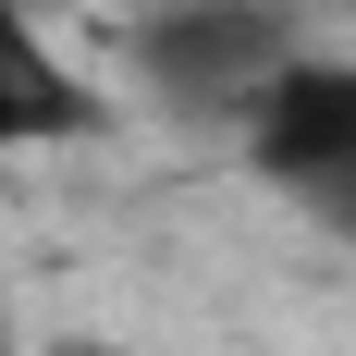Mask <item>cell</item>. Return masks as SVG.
I'll return each instance as SVG.
<instances>
[{
	"label": "cell",
	"mask_w": 356,
	"mask_h": 356,
	"mask_svg": "<svg viewBox=\"0 0 356 356\" xmlns=\"http://www.w3.org/2000/svg\"><path fill=\"white\" fill-rule=\"evenodd\" d=\"M123 49H136V86L172 123H234L246 136V111L307 62V25H295V0H147Z\"/></svg>",
	"instance_id": "1"
},
{
	"label": "cell",
	"mask_w": 356,
	"mask_h": 356,
	"mask_svg": "<svg viewBox=\"0 0 356 356\" xmlns=\"http://www.w3.org/2000/svg\"><path fill=\"white\" fill-rule=\"evenodd\" d=\"M234 147H246V172L270 184V197H295L320 234L356 246V62L344 49H307V62L246 111Z\"/></svg>",
	"instance_id": "2"
},
{
	"label": "cell",
	"mask_w": 356,
	"mask_h": 356,
	"mask_svg": "<svg viewBox=\"0 0 356 356\" xmlns=\"http://www.w3.org/2000/svg\"><path fill=\"white\" fill-rule=\"evenodd\" d=\"M99 123H111V99L37 37L25 0H0V160L13 147H86Z\"/></svg>",
	"instance_id": "3"
},
{
	"label": "cell",
	"mask_w": 356,
	"mask_h": 356,
	"mask_svg": "<svg viewBox=\"0 0 356 356\" xmlns=\"http://www.w3.org/2000/svg\"><path fill=\"white\" fill-rule=\"evenodd\" d=\"M37 356H123L111 332H37Z\"/></svg>",
	"instance_id": "4"
},
{
	"label": "cell",
	"mask_w": 356,
	"mask_h": 356,
	"mask_svg": "<svg viewBox=\"0 0 356 356\" xmlns=\"http://www.w3.org/2000/svg\"><path fill=\"white\" fill-rule=\"evenodd\" d=\"M0 356H37V344H25V320H13V307H0Z\"/></svg>",
	"instance_id": "5"
}]
</instances>
